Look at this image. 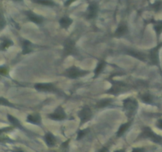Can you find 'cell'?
<instances>
[{
  "mask_svg": "<svg viewBox=\"0 0 162 152\" xmlns=\"http://www.w3.org/2000/svg\"><path fill=\"white\" fill-rule=\"evenodd\" d=\"M139 139H150L153 142L157 143H161L162 142V137L159 135H157L152 129H150L149 127H146L143 129L142 132L141 133L139 136Z\"/></svg>",
  "mask_w": 162,
  "mask_h": 152,
  "instance_id": "obj_1",
  "label": "cell"
},
{
  "mask_svg": "<svg viewBox=\"0 0 162 152\" xmlns=\"http://www.w3.org/2000/svg\"><path fill=\"white\" fill-rule=\"evenodd\" d=\"M138 107V102L134 98H127L123 101V108L128 117H131Z\"/></svg>",
  "mask_w": 162,
  "mask_h": 152,
  "instance_id": "obj_2",
  "label": "cell"
},
{
  "mask_svg": "<svg viewBox=\"0 0 162 152\" xmlns=\"http://www.w3.org/2000/svg\"><path fill=\"white\" fill-rule=\"evenodd\" d=\"M88 73H89L88 71L80 70L79 68H77L76 67H72L67 71L66 74L67 75V77L70 78V79H77V78L81 77V76H84Z\"/></svg>",
  "mask_w": 162,
  "mask_h": 152,
  "instance_id": "obj_3",
  "label": "cell"
},
{
  "mask_svg": "<svg viewBox=\"0 0 162 152\" xmlns=\"http://www.w3.org/2000/svg\"><path fill=\"white\" fill-rule=\"evenodd\" d=\"M75 42L71 39H67L63 45V55H69L75 53Z\"/></svg>",
  "mask_w": 162,
  "mask_h": 152,
  "instance_id": "obj_4",
  "label": "cell"
},
{
  "mask_svg": "<svg viewBox=\"0 0 162 152\" xmlns=\"http://www.w3.org/2000/svg\"><path fill=\"white\" fill-rule=\"evenodd\" d=\"M92 115V111L88 106H85L84 108H82V110L78 112V117H79L82 124L89 121L91 119Z\"/></svg>",
  "mask_w": 162,
  "mask_h": 152,
  "instance_id": "obj_5",
  "label": "cell"
},
{
  "mask_svg": "<svg viewBox=\"0 0 162 152\" xmlns=\"http://www.w3.org/2000/svg\"><path fill=\"white\" fill-rule=\"evenodd\" d=\"M48 117L54 120H62L66 118V113L62 107H59L53 113L48 115Z\"/></svg>",
  "mask_w": 162,
  "mask_h": 152,
  "instance_id": "obj_6",
  "label": "cell"
},
{
  "mask_svg": "<svg viewBox=\"0 0 162 152\" xmlns=\"http://www.w3.org/2000/svg\"><path fill=\"white\" fill-rule=\"evenodd\" d=\"M36 90L42 92H54L55 87L52 83H37L35 85Z\"/></svg>",
  "mask_w": 162,
  "mask_h": 152,
  "instance_id": "obj_7",
  "label": "cell"
},
{
  "mask_svg": "<svg viewBox=\"0 0 162 152\" xmlns=\"http://www.w3.org/2000/svg\"><path fill=\"white\" fill-rule=\"evenodd\" d=\"M98 11V5L96 3H90L87 10L88 19H93L97 16Z\"/></svg>",
  "mask_w": 162,
  "mask_h": 152,
  "instance_id": "obj_8",
  "label": "cell"
},
{
  "mask_svg": "<svg viewBox=\"0 0 162 152\" xmlns=\"http://www.w3.org/2000/svg\"><path fill=\"white\" fill-rule=\"evenodd\" d=\"M26 15H27L28 18H29L31 22L36 23V24H41V23L43 22V21H44L42 17H40L39 15L36 14H34V13L32 12V11H27V12H26Z\"/></svg>",
  "mask_w": 162,
  "mask_h": 152,
  "instance_id": "obj_9",
  "label": "cell"
},
{
  "mask_svg": "<svg viewBox=\"0 0 162 152\" xmlns=\"http://www.w3.org/2000/svg\"><path fill=\"white\" fill-rule=\"evenodd\" d=\"M158 48L157 47L152 49L150 53V60L153 64L158 65L159 63V58H158Z\"/></svg>",
  "mask_w": 162,
  "mask_h": 152,
  "instance_id": "obj_10",
  "label": "cell"
},
{
  "mask_svg": "<svg viewBox=\"0 0 162 152\" xmlns=\"http://www.w3.org/2000/svg\"><path fill=\"white\" fill-rule=\"evenodd\" d=\"M44 140L48 147H54L56 144V139L50 132H47L45 134Z\"/></svg>",
  "mask_w": 162,
  "mask_h": 152,
  "instance_id": "obj_11",
  "label": "cell"
},
{
  "mask_svg": "<svg viewBox=\"0 0 162 152\" xmlns=\"http://www.w3.org/2000/svg\"><path fill=\"white\" fill-rule=\"evenodd\" d=\"M27 121L34 125H39L41 122V117L37 113L34 114H29L27 117Z\"/></svg>",
  "mask_w": 162,
  "mask_h": 152,
  "instance_id": "obj_12",
  "label": "cell"
},
{
  "mask_svg": "<svg viewBox=\"0 0 162 152\" xmlns=\"http://www.w3.org/2000/svg\"><path fill=\"white\" fill-rule=\"evenodd\" d=\"M128 31V28H127L126 24H120L119 25V27L117 28V30H115V35L116 37H122V36L125 35Z\"/></svg>",
  "mask_w": 162,
  "mask_h": 152,
  "instance_id": "obj_13",
  "label": "cell"
},
{
  "mask_svg": "<svg viewBox=\"0 0 162 152\" xmlns=\"http://www.w3.org/2000/svg\"><path fill=\"white\" fill-rule=\"evenodd\" d=\"M72 19H70V18H68V17H62V18H60L59 20L60 25H61V27L63 28V29H67V28L72 24Z\"/></svg>",
  "mask_w": 162,
  "mask_h": 152,
  "instance_id": "obj_14",
  "label": "cell"
},
{
  "mask_svg": "<svg viewBox=\"0 0 162 152\" xmlns=\"http://www.w3.org/2000/svg\"><path fill=\"white\" fill-rule=\"evenodd\" d=\"M128 54L130 55H132V56L135 57L136 59L142 60V61H144V60H146V55H145L144 53H140V52H138V51L130 50V51H128Z\"/></svg>",
  "mask_w": 162,
  "mask_h": 152,
  "instance_id": "obj_15",
  "label": "cell"
},
{
  "mask_svg": "<svg viewBox=\"0 0 162 152\" xmlns=\"http://www.w3.org/2000/svg\"><path fill=\"white\" fill-rule=\"evenodd\" d=\"M130 125H131V122H130V121H129V122L125 123V124H123V125H121V126L120 127V128H119V130H118V132H117V136H118V137H120V136H122L124 134L125 132H126V131H127V130L129 128L130 126Z\"/></svg>",
  "mask_w": 162,
  "mask_h": 152,
  "instance_id": "obj_16",
  "label": "cell"
},
{
  "mask_svg": "<svg viewBox=\"0 0 162 152\" xmlns=\"http://www.w3.org/2000/svg\"><path fill=\"white\" fill-rule=\"evenodd\" d=\"M32 44L30 41L29 40H24V42H23L22 45V53L23 54H28V53H29L31 51H32Z\"/></svg>",
  "mask_w": 162,
  "mask_h": 152,
  "instance_id": "obj_17",
  "label": "cell"
},
{
  "mask_svg": "<svg viewBox=\"0 0 162 152\" xmlns=\"http://www.w3.org/2000/svg\"><path fill=\"white\" fill-rule=\"evenodd\" d=\"M7 118H8V120L12 124V125L14 126V127H17V128L22 127V125H21L19 120H18L16 117H14V116H12V115L8 114Z\"/></svg>",
  "mask_w": 162,
  "mask_h": 152,
  "instance_id": "obj_18",
  "label": "cell"
},
{
  "mask_svg": "<svg viewBox=\"0 0 162 152\" xmlns=\"http://www.w3.org/2000/svg\"><path fill=\"white\" fill-rule=\"evenodd\" d=\"M33 2L40 5L47 6H52L55 5V3L52 0H33Z\"/></svg>",
  "mask_w": 162,
  "mask_h": 152,
  "instance_id": "obj_19",
  "label": "cell"
},
{
  "mask_svg": "<svg viewBox=\"0 0 162 152\" xmlns=\"http://www.w3.org/2000/svg\"><path fill=\"white\" fill-rule=\"evenodd\" d=\"M12 45L13 42L11 40H9V39H4V40H3V42L0 44V50H1V51H4V50L10 47V46H11Z\"/></svg>",
  "mask_w": 162,
  "mask_h": 152,
  "instance_id": "obj_20",
  "label": "cell"
},
{
  "mask_svg": "<svg viewBox=\"0 0 162 152\" xmlns=\"http://www.w3.org/2000/svg\"><path fill=\"white\" fill-rule=\"evenodd\" d=\"M105 65H106V63L105 61H100V62L98 63V64H97V67H96V69L94 71V73L96 75H98L100 74L103 70H104V68H105Z\"/></svg>",
  "mask_w": 162,
  "mask_h": 152,
  "instance_id": "obj_21",
  "label": "cell"
},
{
  "mask_svg": "<svg viewBox=\"0 0 162 152\" xmlns=\"http://www.w3.org/2000/svg\"><path fill=\"white\" fill-rule=\"evenodd\" d=\"M10 130H12L11 128H6L0 129V142H4V141L8 140V138L4 134L10 131Z\"/></svg>",
  "mask_w": 162,
  "mask_h": 152,
  "instance_id": "obj_22",
  "label": "cell"
},
{
  "mask_svg": "<svg viewBox=\"0 0 162 152\" xmlns=\"http://www.w3.org/2000/svg\"><path fill=\"white\" fill-rule=\"evenodd\" d=\"M154 30L157 36H160L162 33V21H158L155 23Z\"/></svg>",
  "mask_w": 162,
  "mask_h": 152,
  "instance_id": "obj_23",
  "label": "cell"
},
{
  "mask_svg": "<svg viewBox=\"0 0 162 152\" xmlns=\"http://www.w3.org/2000/svg\"><path fill=\"white\" fill-rule=\"evenodd\" d=\"M142 101L144 103H146V104H151L153 102V97L150 94H146L142 97Z\"/></svg>",
  "mask_w": 162,
  "mask_h": 152,
  "instance_id": "obj_24",
  "label": "cell"
},
{
  "mask_svg": "<svg viewBox=\"0 0 162 152\" xmlns=\"http://www.w3.org/2000/svg\"><path fill=\"white\" fill-rule=\"evenodd\" d=\"M111 102V99H105L102 101H100L99 102L97 103V107L98 108H105L107 105H108Z\"/></svg>",
  "mask_w": 162,
  "mask_h": 152,
  "instance_id": "obj_25",
  "label": "cell"
},
{
  "mask_svg": "<svg viewBox=\"0 0 162 152\" xmlns=\"http://www.w3.org/2000/svg\"><path fill=\"white\" fill-rule=\"evenodd\" d=\"M0 105H6V106H12V104L8 101L7 99H6L4 97H0Z\"/></svg>",
  "mask_w": 162,
  "mask_h": 152,
  "instance_id": "obj_26",
  "label": "cell"
},
{
  "mask_svg": "<svg viewBox=\"0 0 162 152\" xmlns=\"http://www.w3.org/2000/svg\"><path fill=\"white\" fill-rule=\"evenodd\" d=\"M161 6H162L161 1H157V2H155L154 4L153 5V8L156 11H158V10L161 8Z\"/></svg>",
  "mask_w": 162,
  "mask_h": 152,
  "instance_id": "obj_27",
  "label": "cell"
},
{
  "mask_svg": "<svg viewBox=\"0 0 162 152\" xmlns=\"http://www.w3.org/2000/svg\"><path fill=\"white\" fill-rule=\"evenodd\" d=\"M120 86H113L112 88H111V90L108 91V93H112L113 94H116L117 93L120 92Z\"/></svg>",
  "mask_w": 162,
  "mask_h": 152,
  "instance_id": "obj_28",
  "label": "cell"
},
{
  "mask_svg": "<svg viewBox=\"0 0 162 152\" xmlns=\"http://www.w3.org/2000/svg\"><path fill=\"white\" fill-rule=\"evenodd\" d=\"M6 25V21L4 19V17L3 16V14L0 12V30H2L3 28H4V26Z\"/></svg>",
  "mask_w": 162,
  "mask_h": 152,
  "instance_id": "obj_29",
  "label": "cell"
},
{
  "mask_svg": "<svg viewBox=\"0 0 162 152\" xmlns=\"http://www.w3.org/2000/svg\"><path fill=\"white\" fill-rule=\"evenodd\" d=\"M89 131V129H85V130H82V131H79L78 133H77V140H80L81 138H82L85 134H86V132Z\"/></svg>",
  "mask_w": 162,
  "mask_h": 152,
  "instance_id": "obj_30",
  "label": "cell"
},
{
  "mask_svg": "<svg viewBox=\"0 0 162 152\" xmlns=\"http://www.w3.org/2000/svg\"><path fill=\"white\" fill-rule=\"evenodd\" d=\"M7 68L5 67H0V75H5L7 74Z\"/></svg>",
  "mask_w": 162,
  "mask_h": 152,
  "instance_id": "obj_31",
  "label": "cell"
},
{
  "mask_svg": "<svg viewBox=\"0 0 162 152\" xmlns=\"http://www.w3.org/2000/svg\"><path fill=\"white\" fill-rule=\"evenodd\" d=\"M132 152H146V149L142 147H137V148H134L132 150Z\"/></svg>",
  "mask_w": 162,
  "mask_h": 152,
  "instance_id": "obj_32",
  "label": "cell"
},
{
  "mask_svg": "<svg viewBox=\"0 0 162 152\" xmlns=\"http://www.w3.org/2000/svg\"><path fill=\"white\" fill-rule=\"evenodd\" d=\"M156 125H157V128H159L160 129H162V119H159V120H157Z\"/></svg>",
  "mask_w": 162,
  "mask_h": 152,
  "instance_id": "obj_33",
  "label": "cell"
},
{
  "mask_svg": "<svg viewBox=\"0 0 162 152\" xmlns=\"http://www.w3.org/2000/svg\"><path fill=\"white\" fill-rule=\"evenodd\" d=\"M75 1H76V0H67V2L65 3V6H70L71 3H74Z\"/></svg>",
  "mask_w": 162,
  "mask_h": 152,
  "instance_id": "obj_34",
  "label": "cell"
},
{
  "mask_svg": "<svg viewBox=\"0 0 162 152\" xmlns=\"http://www.w3.org/2000/svg\"><path fill=\"white\" fill-rule=\"evenodd\" d=\"M108 149L107 147H103L99 152H108Z\"/></svg>",
  "mask_w": 162,
  "mask_h": 152,
  "instance_id": "obj_35",
  "label": "cell"
},
{
  "mask_svg": "<svg viewBox=\"0 0 162 152\" xmlns=\"http://www.w3.org/2000/svg\"><path fill=\"white\" fill-rule=\"evenodd\" d=\"M114 152H125V151L123 149H121V150H117V151H115Z\"/></svg>",
  "mask_w": 162,
  "mask_h": 152,
  "instance_id": "obj_36",
  "label": "cell"
},
{
  "mask_svg": "<svg viewBox=\"0 0 162 152\" xmlns=\"http://www.w3.org/2000/svg\"><path fill=\"white\" fill-rule=\"evenodd\" d=\"M14 152H25L24 151H22V150L21 149H17L16 151H14Z\"/></svg>",
  "mask_w": 162,
  "mask_h": 152,
  "instance_id": "obj_37",
  "label": "cell"
},
{
  "mask_svg": "<svg viewBox=\"0 0 162 152\" xmlns=\"http://www.w3.org/2000/svg\"><path fill=\"white\" fill-rule=\"evenodd\" d=\"M13 1H21V0H13Z\"/></svg>",
  "mask_w": 162,
  "mask_h": 152,
  "instance_id": "obj_38",
  "label": "cell"
}]
</instances>
